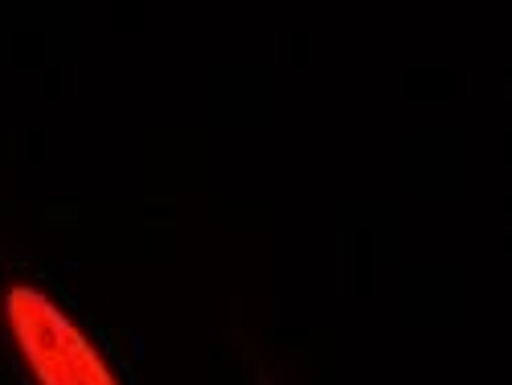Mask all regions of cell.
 Here are the masks:
<instances>
[{
    "mask_svg": "<svg viewBox=\"0 0 512 385\" xmlns=\"http://www.w3.org/2000/svg\"><path fill=\"white\" fill-rule=\"evenodd\" d=\"M5 320L37 385H119L91 336L37 287H13L5 295Z\"/></svg>",
    "mask_w": 512,
    "mask_h": 385,
    "instance_id": "6da1fadb",
    "label": "cell"
}]
</instances>
